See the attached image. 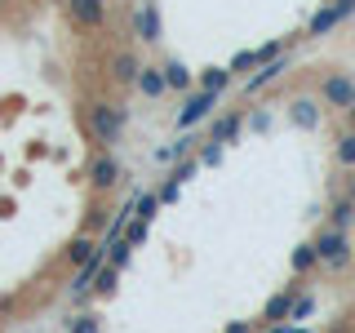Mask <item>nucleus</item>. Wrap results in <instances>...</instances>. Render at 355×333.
Masks as SVG:
<instances>
[{
	"mask_svg": "<svg viewBox=\"0 0 355 333\" xmlns=\"http://www.w3.org/2000/svg\"><path fill=\"white\" fill-rule=\"evenodd\" d=\"M222 155H227V142H209V138H205V147H200L196 160L205 164V169H214V164H222Z\"/></svg>",
	"mask_w": 355,
	"mask_h": 333,
	"instance_id": "393cba45",
	"label": "nucleus"
},
{
	"mask_svg": "<svg viewBox=\"0 0 355 333\" xmlns=\"http://www.w3.org/2000/svg\"><path fill=\"white\" fill-rule=\"evenodd\" d=\"M288 266H293L297 275H302V271H315V266H320V253H315V244H311V240H302L293 253H288Z\"/></svg>",
	"mask_w": 355,
	"mask_h": 333,
	"instance_id": "6ab92c4d",
	"label": "nucleus"
},
{
	"mask_svg": "<svg viewBox=\"0 0 355 333\" xmlns=\"http://www.w3.org/2000/svg\"><path fill=\"white\" fill-rule=\"evenodd\" d=\"M160 67H164V85H169V94H191V89H196V71L182 58H169Z\"/></svg>",
	"mask_w": 355,
	"mask_h": 333,
	"instance_id": "f8f14e48",
	"label": "nucleus"
},
{
	"mask_svg": "<svg viewBox=\"0 0 355 333\" xmlns=\"http://www.w3.org/2000/svg\"><path fill=\"white\" fill-rule=\"evenodd\" d=\"M231 80H236V76H231L227 67H205V71H200V85H196V89H209V94H227Z\"/></svg>",
	"mask_w": 355,
	"mask_h": 333,
	"instance_id": "a211bd4d",
	"label": "nucleus"
},
{
	"mask_svg": "<svg viewBox=\"0 0 355 333\" xmlns=\"http://www.w3.org/2000/svg\"><path fill=\"white\" fill-rule=\"evenodd\" d=\"M351 18H355V0H324V5L306 18V40H324Z\"/></svg>",
	"mask_w": 355,
	"mask_h": 333,
	"instance_id": "f03ea898",
	"label": "nucleus"
},
{
	"mask_svg": "<svg viewBox=\"0 0 355 333\" xmlns=\"http://www.w3.org/2000/svg\"><path fill=\"white\" fill-rule=\"evenodd\" d=\"M85 178H89V187H94L98 196L111 191V187L120 182V160H116V151L98 147L94 155H89V169H85Z\"/></svg>",
	"mask_w": 355,
	"mask_h": 333,
	"instance_id": "423d86ee",
	"label": "nucleus"
},
{
	"mask_svg": "<svg viewBox=\"0 0 355 333\" xmlns=\"http://www.w3.org/2000/svg\"><path fill=\"white\" fill-rule=\"evenodd\" d=\"M138 71H142V58L133 49L111 53V80L116 85H138Z\"/></svg>",
	"mask_w": 355,
	"mask_h": 333,
	"instance_id": "9b49d317",
	"label": "nucleus"
},
{
	"mask_svg": "<svg viewBox=\"0 0 355 333\" xmlns=\"http://www.w3.org/2000/svg\"><path fill=\"white\" fill-rule=\"evenodd\" d=\"M347 200H355V178H351V187H347Z\"/></svg>",
	"mask_w": 355,
	"mask_h": 333,
	"instance_id": "f704fd0d",
	"label": "nucleus"
},
{
	"mask_svg": "<svg viewBox=\"0 0 355 333\" xmlns=\"http://www.w3.org/2000/svg\"><path fill=\"white\" fill-rule=\"evenodd\" d=\"M155 209H160V200H155V191H138V209H133V218L151 222V218H155Z\"/></svg>",
	"mask_w": 355,
	"mask_h": 333,
	"instance_id": "cd10ccee",
	"label": "nucleus"
},
{
	"mask_svg": "<svg viewBox=\"0 0 355 333\" xmlns=\"http://www.w3.org/2000/svg\"><path fill=\"white\" fill-rule=\"evenodd\" d=\"M253 67H258V49H240L236 58L227 62V71H231V76H249Z\"/></svg>",
	"mask_w": 355,
	"mask_h": 333,
	"instance_id": "b1692460",
	"label": "nucleus"
},
{
	"mask_svg": "<svg viewBox=\"0 0 355 333\" xmlns=\"http://www.w3.org/2000/svg\"><path fill=\"white\" fill-rule=\"evenodd\" d=\"M116 280H120V271H116V266L107 262L103 271L94 275V293H103V298H107V293H116Z\"/></svg>",
	"mask_w": 355,
	"mask_h": 333,
	"instance_id": "a878e982",
	"label": "nucleus"
},
{
	"mask_svg": "<svg viewBox=\"0 0 355 333\" xmlns=\"http://www.w3.org/2000/svg\"><path fill=\"white\" fill-rule=\"evenodd\" d=\"M284 333H311V329H302V325H288V329H284Z\"/></svg>",
	"mask_w": 355,
	"mask_h": 333,
	"instance_id": "72a5a7b5",
	"label": "nucleus"
},
{
	"mask_svg": "<svg viewBox=\"0 0 355 333\" xmlns=\"http://www.w3.org/2000/svg\"><path fill=\"white\" fill-rule=\"evenodd\" d=\"M320 116H324V111H320V98H293V103H288V120H293L297 129H315L320 125Z\"/></svg>",
	"mask_w": 355,
	"mask_h": 333,
	"instance_id": "4468645a",
	"label": "nucleus"
},
{
	"mask_svg": "<svg viewBox=\"0 0 355 333\" xmlns=\"http://www.w3.org/2000/svg\"><path fill=\"white\" fill-rule=\"evenodd\" d=\"M284 67H288L284 53H280V58H271V62H262V67H253V71L244 76V94H258V89H266L271 80H280V76H284Z\"/></svg>",
	"mask_w": 355,
	"mask_h": 333,
	"instance_id": "9d476101",
	"label": "nucleus"
},
{
	"mask_svg": "<svg viewBox=\"0 0 355 333\" xmlns=\"http://www.w3.org/2000/svg\"><path fill=\"white\" fill-rule=\"evenodd\" d=\"M129 36H138L142 44H160L164 40V27H160V9L155 0H138L129 14Z\"/></svg>",
	"mask_w": 355,
	"mask_h": 333,
	"instance_id": "39448f33",
	"label": "nucleus"
},
{
	"mask_svg": "<svg viewBox=\"0 0 355 333\" xmlns=\"http://www.w3.org/2000/svg\"><path fill=\"white\" fill-rule=\"evenodd\" d=\"M178 191H182V182H173V178H169V182H164L160 191H155V200H160V205H173V200H178Z\"/></svg>",
	"mask_w": 355,
	"mask_h": 333,
	"instance_id": "2f4dec72",
	"label": "nucleus"
},
{
	"mask_svg": "<svg viewBox=\"0 0 355 333\" xmlns=\"http://www.w3.org/2000/svg\"><path fill=\"white\" fill-rule=\"evenodd\" d=\"M320 103L347 111V107L355 103V76H351V71H329L324 85H320Z\"/></svg>",
	"mask_w": 355,
	"mask_h": 333,
	"instance_id": "0eeeda50",
	"label": "nucleus"
},
{
	"mask_svg": "<svg viewBox=\"0 0 355 333\" xmlns=\"http://www.w3.org/2000/svg\"><path fill=\"white\" fill-rule=\"evenodd\" d=\"M280 53H284V40H266V44H258V67L271 62V58H280Z\"/></svg>",
	"mask_w": 355,
	"mask_h": 333,
	"instance_id": "c756f323",
	"label": "nucleus"
},
{
	"mask_svg": "<svg viewBox=\"0 0 355 333\" xmlns=\"http://www.w3.org/2000/svg\"><path fill=\"white\" fill-rule=\"evenodd\" d=\"M125 125H129V111L120 107V103H107V98L85 103V129H89V138H94L98 147L116 151L120 138H125Z\"/></svg>",
	"mask_w": 355,
	"mask_h": 333,
	"instance_id": "f257e3e1",
	"label": "nucleus"
},
{
	"mask_svg": "<svg viewBox=\"0 0 355 333\" xmlns=\"http://www.w3.org/2000/svg\"><path fill=\"white\" fill-rule=\"evenodd\" d=\"M133 89H138L142 98H151V103H155V98H164V94H169V85H164V67H155V62H142V71H138V85H133Z\"/></svg>",
	"mask_w": 355,
	"mask_h": 333,
	"instance_id": "ddd939ff",
	"label": "nucleus"
},
{
	"mask_svg": "<svg viewBox=\"0 0 355 333\" xmlns=\"http://www.w3.org/2000/svg\"><path fill=\"white\" fill-rule=\"evenodd\" d=\"M244 133V111H222V116H214V125H209V142H236Z\"/></svg>",
	"mask_w": 355,
	"mask_h": 333,
	"instance_id": "1a4fd4ad",
	"label": "nucleus"
},
{
	"mask_svg": "<svg viewBox=\"0 0 355 333\" xmlns=\"http://www.w3.org/2000/svg\"><path fill=\"white\" fill-rule=\"evenodd\" d=\"M222 333H253V325H249V320H231V325L222 329Z\"/></svg>",
	"mask_w": 355,
	"mask_h": 333,
	"instance_id": "473e14b6",
	"label": "nucleus"
},
{
	"mask_svg": "<svg viewBox=\"0 0 355 333\" xmlns=\"http://www.w3.org/2000/svg\"><path fill=\"white\" fill-rule=\"evenodd\" d=\"M311 316H315V298H302V293H297L293 298V316H288V325H302V320H311Z\"/></svg>",
	"mask_w": 355,
	"mask_h": 333,
	"instance_id": "bb28decb",
	"label": "nucleus"
},
{
	"mask_svg": "<svg viewBox=\"0 0 355 333\" xmlns=\"http://www.w3.org/2000/svg\"><path fill=\"white\" fill-rule=\"evenodd\" d=\"M129 253H133V244L125 236H120V240H107V262L116 266V271H125V266H129Z\"/></svg>",
	"mask_w": 355,
	"mask_h": 333,
	"instance_id": "4be33fe9",
	"label": "nucleus"
},
{
	"mask_svg": "<svg viewBox=\"0 0 355 333\" xmlns=\"http://www.w3.org/2000/svg\"><path fill=\"white\" fill-rule=\"evenodd\" d=\"M222 103V94H209V89H191L182 94V107H178V129H196L200 120H214V107Z\"/></svg>",
	"mask_w": 355,
	"mask_h": 333,
	"instance_id": "20e7f679",
	"label": "nucleus"
},
{
	"mask_svg": "<svg viewBox=\"0 0 355 333\" xmlns=\"http://www.w3.org/2000/svg\"><path fill=\"white\" fill-rule=\"evenodd\" d=\"M347 116H351V120H355V103H351V107H347Z\"/></svg>",
	"mask_w": 355,
	"mask_h": 333,
	"instance_id": "c9c22d12",
	"label": "nucleus"
},
{
	"mask_svg": "<svg viewBox=\"0 0 355 333\" xmlns=\"http://www.w3.org/2000/svg\"><path fill=\"white\" fill-rule=\"evenodd\" d=\"M98 249H103V240L89 236V231H80V236H71V244H67V262H71V266H85Z\"/></svg>",
	"mask_w": 355,
	"mask_h": 333,
	"instance_id": "f3484780",
	"label": "nucleus"
},
{
	"mask_svg": "<svg viewBox=\"0 0 355 333\" xmlns=\"http://www.w3.org/2000/svg\"><path fill=\"white\" fill-rule=\"evenodd\" d=\"M147 231H151V222H142V218H129V227H125V240L138 249V244H147Z\"/></svg>",
	"mask_w": 355,
	"mask_h": 333,
	"instance_id": "c85d7f7f",
	"label": "nucleus"
},
{
	"mask_svg": "<svg viewBox=\"0 0 355 333\" xmlns=\"http://www.w3.org/2000/svg\"><path fill=\"white\" fill-rule=\"evenodd\" d=\"M244 125H249L253 133H266V129H271V111H253V116L244 120Z\"/></svg>",
	"mask_w": 355,
	"mask_h": 333,
	"instance_id": "7c9ffc66",
	"label": "nucleus"
},
{
	"mask_svg": "<svg viewBox=\"0 0 355 333\" xmlns=\"http://www.w3.org/2000/svg\"><path fill=\"white\" fill-rule=\"evenodd\" d=\"M329 333H342V325H338V329H329Z\"/></svg>",
	"mask_w": 355,
	"mask_h": 333,
	"instance_id": "e433bc0d",
	"label": "nucleus"
},
{
	"mask_svg": "<svg viewBox=\"0 0 355 333\" xmlns=\"http://www.w3.org/2000/svg\"><path fill=\"white\" fill-rule=\"evenodd\" d=\"M196 142H200V133H196V129H187L178 142H169V147H155V164H169V169H173V164H178L187 151L196 147Z\"/></svg>",
	"mask_w": 355,
	"mask_h": 333,
	"instance_id": "dca6fc26",
	"label": "nucleus"
},
{
	"mask_svg": "<svg viewBox=\"0 0 355 333\" xmlns=\"http://www.w3.org/2000/svg\"><path fill=\"white\" fill-rule=\"evenodd\" d=\"M67 333H103V316H94V311H80V316L67 320Z\"/></svg>",
	"mask_w": 355,
	"mask_h": 333,
	"instance_id": "5701e85b",
	"label": "nucleus"
},
{
	"mask_svg": "<svg viewBox=\"0 0 355 333\" xmlns=\"http://www.w3.org/2000/svg\"><path fill=\"white\" fill-rule=\"evenodd\" d=\"M355 222V200H347V196H338L329 205V227H338V231H347Z\"/></svg>",
	"mask_w": 355,
	"mask_h": 333,
	"instance_id": "aec40b11",
	"label": "nucleus"
},
{
	"mask_svg": "<svg viewBox=\"0 0 355 333\" xmlns=\"http://www.w3.org/2000/svg\"><path fill=\"white\" fill-rule=\"evenodd\" d=\"M293 298H297L293 289H280V293L262 307V320H266V325H288V316H293Z\"/></svg>",
	"mask_w": 355,
	"mask_h": 333,
	"instance_id": "2eb2a0df",
	"label": "nucleus"
},
{
	"mask_svg": "<svg viewBox=\"0 0 355 333\" xmlns=\"http://www.w3.org/2000/svg\"><path fill=\"white\" fill-rule=\"evenodd\" d=\"M315 253H320V266H329V271H342V266H351V236L338 227H324L315 240Z\"/></svg>",
	"mask_w": 355,
	"mask_h": 333,
	"instance_id": "7ed1b4c3",
	"label": "nucleus"
},
{
	"mask_svg": "<svg viewBox=\"0 0 355 333\" xmlns=\"http://www.w3.org/2000/svg\"><path fill=\"white\" fill-rule=\"evenodd\" d=\"M333 160L342 164V169H355V129H347L338 138V147H333Z\"/></svg>",
	"mask_w": 355,
	"mask_h": 333,
	"instance_id": "412c9836",
	"label": "nucleus"
},
{
	"mask_svg": "<svg viewBox=\"0 0 355 333\" xmlns=\"http://www.w3.org/2000/svg\"><path fill=\"white\" fill-rule=\"evenodd\" d=\"M62 5H67L71 27H80V31H98L107 22V0H62Z\"/></svg>",
	"mask_w": 355,
	"mask_h": 333,
	"instance_id": "6e6552de",
	"label": "nucleus"
}]
</instances>
